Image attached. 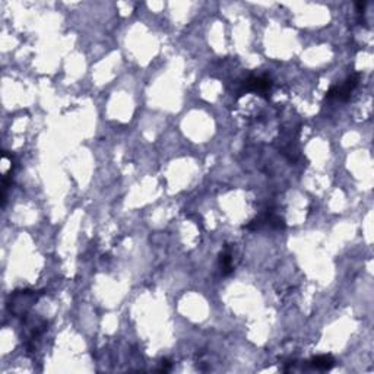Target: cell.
Returning a JSON list of instances; mask_svg holds the SVG:
<instances>
[{"mask_svg":"<svg viewBox=\"0 0 374 374\" xmlns=\"http://www.w3.org/2000/svg\"><path fill=\"white\" fill-rule=\"evenodd\" d=\"M355 6H357V10H358L360 13H363L364 9H366V6H367V1H358Z\"/></svg>","mask_w":374,"mask_h":374,"instance_id":"obj_7","label":"cell"},{"mask_svg":"<svg viewBox=\"0 0 374 374\" xmlns=\"http://www.w3.org/2000/svg\"><path fill=\"white\" fill-rule=\"evenodd\" d=\"M272 88V81L266 76H251L249 78L244 85L241 93H257V94H266Z\"/></svg>","mask_w":374,"mask_h":374,"instance_id":"obj_3","label":"cell"},{"mask_svg":"<svg viewBox=\"0 0 374 374\" xmlns=\"http://www.w3.org/2000/svg\"><path fill=\"white\" fill-rule=\"evenodd\" d=\"M170 369H171L170 361L164 360V361H162V366H161V369H159V372H170Z\"/></svg>","mask_w":374,"mask_h":374,"instance_id":"obj_6","label":"cell"},{"mask_svg":"<svg viewBox=\"0 0 374 374\" xmlns=\"http://www.w3.org/2000/svg\"><path fill=\"white\" fill-rule=\"evenodd\" d=\"M219 262H221V268H222V272L224 275H228L233 269L231 266V254L230 253H222L221 257H219Z\"/></svg>","mask_w":374,"mask_h":374,"instance_id":"obj_5","label":"cell"},{"mask_svg":"<svg viewBox=\"0 0 374 374\" xmlns=\"http://www.w3.org/2000/svg\"><path fill=\"white\" fill-rule=\"evenodd\" d=\"M358 81H360V75H358V73L351 75L341 87H333V88H330V90L327 91V94H326L325 99H339V101H346V99L351 96V93L357 88Z\"/></svg>","mask_w":374,"mask_h":374,"instance_id":"obj_2","label":"cell"},{"mask_svg":"<svg viewBox=\"0 0 374 374\" xmlns=\"http://www.w3.org/2000/svg\"><path fill=\"white\" fill-rule=\"evenodd\" d=\"M310 366L313 369H317V370H330L333 366H335V360L332 355H319V357H314L310 360Z\"/></svg>","mask_w":374,"mask_h":374,"instance_id":"obj_4","label":"cell"},{"mask_svg":"<svg viewBox=\"0 0 374 374\" xmlns=\"http://www.w3.org/2000/svg\"><path fill=\"white\" fill-rule=\"evenodd\" d=\"M37 300V294L32 291H18L10 297V304L9 309L13 314H25V312L32 306V303Z\"/></svg>","mask_w":374,"mask_h":374,"instance_id":"obj_1","label":"cell"}]
</instances>
